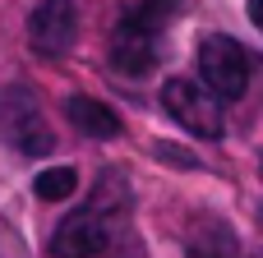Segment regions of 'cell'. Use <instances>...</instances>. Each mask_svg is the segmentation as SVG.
<instances>
[{"label": "cell", "mask_w": 263, "mask_h": 258, "mask_svg": "<svg viewBox=\"0 0 263 258\" xmlns=\"http://www.w3.org/2000/svg\"><path fill=\"white\" fill-rule=\"evenodd\" d=\"M129 217V194L120 185H102L88 203H79L51 235V258H111Z\"/></svg>", "instance_id": "1"}, {"label": "cell", "mask_w": 263, "mask_h": 258, "mask_svg": "<svg viewBox=\"0 0 263 258\" xmlns=\"http://www.w3.org/2000/svg\"><path fill=\"white\" fill-rule=\"evenodd\" d=\"M171 14L176 0H139L134 9H125V18L111 32V69L125 78H148L162 65Z\"/></svg>", "instance_id": "2"}, {"label": "cell", "mask_w": 263, "mask_h": 258, "mask_svg": "<svg viewBox=\"0 0 263 258\" xmlns=\"http://www.w3.org/2000/svg\"><path fill=\"white\" fill-rule=\"evenodd\" d=\"M162 111H166L180 129H190L194 138H222V129H227L222 97H217L203 78H185V74L166 78V83H162Z\"/></svg>", "instance_id": "3"}, {"label": "cell", "mask_w": 263, "mask_h": 258, "mask_svg": "<svg viewBox=\"0 0 263 258\" xmlns=\"http://www.w3.org/2000/svg\"><path fill=\"white\" fill-rule=\"evenodd\" d=\"M250 69H254V60H250V51H245L236 37L213 32V37L199 42V78H203L222 102L245 97V88H250Z\"/></svg>", "instance_id": "4"}, {"label": "cell", "mask_w": 263, "mask_h": 258, "mask_svg": "<svg viewBox=\"0 0 263 258\" xmlns=\"http://www.w3.org/2000/svg\"><path fill=\"white\" fill-rule=\"evenodd\" d=\"M0 129H5V143L23 157H46L51 143H55L51 125L42 120V111L32 102V92H23V88H9V97L0 106Z\"/></svg>", "instance_id": "5"}, {"label": "cell", "mask_w": 263, "mask_h": 258, "mask_svg": "<svg viewBox=\"0 0 263 258\" xmlns=\"http://www.w3.org/2000/svg\"><path fill=\"white\" fill-rule=\"evenodd\" d=\"M79 37V9L74 0H37L28 18V46L46 60H60Z\"/></svg>", "instance_id": "6"}, {"label": "cell", "mask_w": 263, "mask_h": 258, "mask_svg": "<svg viewBox=\"0 0 263 258\" xmlns=\"http://www.w3.org/2000/svg\"><path fill=\"white\" fill-rule=\"evenodd\" d=\"M65 115H69V125H74L79 134H88V138H116V134H120V115H116L106 102H97V97H69V102H65Z\"/></svg>", "instance_id": "7"}, {"label": "cell", "mask_w": 263, "mask_h": 258, "mask_svg": "<svg viewBox=\"0 0 263 258\" xmlns=\"http://www.w3.org/2000/svg\"><path fill=\"white\" fill-rule=\"evenodd\" d=\"M32 189H37V199H42V203L69 199V194L79 189V171H74V166H46V171L32 180Z\"/></svg>", "instance_id": "8"}, {"label": "cell", "mask_w": 263, "mask_h": 258, "mask_svg": "<svg viewBox=\"0 0 263 258\" xmlns=\"http://www.w3.org/2000/svg\"><path fill=\"white\" fill-rule=\"evenodd\" d=\"M245 5H250V23L263 32V0H245Z\"/></svg>", "instance_id": "9"}]
</instances>
